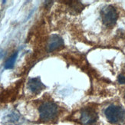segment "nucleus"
I'll use <instances>...</instances> for the list:
<instances>
[{"label": "nucleus", "instance_id": "39448f33", "mask_svg": "<svg viewBox=\"0 0 125 125\" xmlns=\"http://www.w3.org/2000/svg\"><path fill=\"white\" fill-rule=\"evenodd\" d=\"M64 45V41L62 38L58 35H53L50 37V39L48 43V51L53 52L58 48H61Z\"/></svg>", "mask_w": 125, "mask_h": 125}, {"label": "nucleus", "instance_id": "0eeeda50", "mask_svg": "<svg viewBox=\"0 0 125 125\" xmlns=\"http://www.w3.org/2000/svg\"><path fill=\"white\" fill-rule=\"evenodd\" d=\"M17 56H18V52H15L8 59V60L6 61V62L5 63V69L13 68L15 62L16 61V58H17Z\"/></svg>", "mask_w": 125, "mask_h": 125}, {"label": "nucleus", "instance_id": "6e6552de", "mask_svg": "<svg viewBox=\"0 0 125 125\" xmlns=\"http://www.w3.org/2000/svg\"><path fill=\"white\" fill-rule=\"evenodd\" d=\"M117 81L120 84H125V77L122 74H120L117 78Z\"/></svg>", "mask_w": 125, "mask_h": 125}, {"label": "nucleus", "instance_id": "20e7f679", "mask_svg": "<svg viewBox=\"0 0 125 125\" xmlns=\"http://www.w3.org/2000/svg\"><path fill=\"white\" fill-rule=\"evenodd\" d=\"M80 120L83 125H92L97 120V114L94 108L85 107L81 111Z\"/></svg>", "mask_w": 125, "mask_h": 125}, {"label": "nucleus", "instance_id": "1a4fd4ad", "mask_svg": "<svg viewBox=\"0 0 125 125\" xmlns=\"http://www.w3.org/2000/svg\"><path fill=\"white\" fill-rule=\"evenodd\" d=\"M3 51L2 50H0V59H1L2 58V57L3 56Z\"/></svg>", "mask_w": 125, "mask_h": 125}, {"label": "nucleus", "instance_id": "9d476101", "mask_svg": "<svg viewBox=\"0 0 125 125\" xmlns=\"http://www.w3.org/2000/svg\"><path fill=\"white\" fill-rule=\"evenodd\" d=\"M124 98H125V95H124Z\"/></svg>", "mask_w": 125, "mask_h": 125}, {"label": "nucleus", "instance_id": "f03ea898", "mask_svg": "<svg viewBox=\"0 0 125 125\" xmlns=\"http://www.w3.org/2000/svg\"><path fill=\"white\" fill-rule=\"evenodd\" d=\"M39 114L42 121L53 120L57 116L58 106L53 102H45L39 107Z\"/></svg>", "mask_w": 125, "mask_h": 125}, {"label": "nucleus", "instance_id": "f257e3e1", "mask_svg": "<svg viewBox=\"0 0 125 125\" xmlns=\"http://www.w3.org/2000/svg\"><path fill=\"white\" fill-rule=\"evenodd\" d=\"M107 121L113 124H120L125 122V110L120 106L110 105L104 111Z\"/></svg>", "mask_w": 125, "mask_h": 125}, {"label": "nucleus", "instance_id": "7ed1b4c3", "mask_svg": "<svg viewBox=\"0 0 125 125\" xmlns=\"http://www.w3.org/2000/svg\"><path fill=\"white\" fill-rule=\"evenodd\" d=\"M101 16L103 23L107 27H112L115 25L117 19L116 9L111 5H107L101 11Z\"/></svg>", "mask_w": 125, "mask_h": 125}, {"label": "nucleus", "instance_id": "423d86ee", "mask_svg": "<svg viewBox=\"0 0 125 125\" xmlns=\"http://www.w3.org/2000/svg\"><path fill=\"white\" fill-rule=\"evenodd\" d=\"M28 87L29 90L34 94H39V92H41L45 88V86L42 82L40 78L39 77L31 78L29 81Z\"/></svg>", "mask_w": 125, "mask_h": 125}]
</instances>
